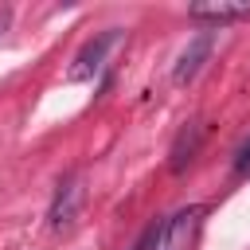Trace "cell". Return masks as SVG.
<instances>
[{"mask_svg":"<svg viewBox=\"0 0 250 250\" xmlns=\"http://www.w3.org/2000/svg\"><path fill=\"white\" fill-rule=\"evenodd\" d=\"M82 199H86V184H82V172H74V176H66V180L59 184V191H55V199H51V211H47V223H51L55 230L70 227V223L78 219Z\"/></svg>","mask_w":250,"mask_h":250,"instance_id":"cell-2","label":"cell"},{"mask_svg":"<svg viewBox=\"0 0 250 250\" xmlns=\"http://www.w3.org/2000/svg\"><path fill=\"white\" fill-rule=\"evenodd\" d=\"M234 172H238V176H246V172H250V141L238 148V156H234Z\"/></svg>","mask_w":250,"mask_h":250,"instance_id":"cell-7","label":"cell"},{"mask_svg":"<svg viewBox=\"0 0 250 250\" xmlns=\"http://www.w3.org/2000/svg\"><path fill=\"white\" fill-rule=\"evenodd\" d=\"M207 55H211V31H203V35H195V39L188 43V51H184V55H180V62H176V82L195 78Z\"/></svg>","mask_w":250,"mask_h":250,"instance_id":"cell-5","label":"cell"},{"mask_svg":"<svg viewBox=\"0 0 250 250\" xmlns=\"http://www.w3.org/2000/svg\"><path fill=\"white\" fill-rule=\"evenodd\" d=\"M199 141H203V125H199V121H195V125H188V129L176 137V145H172V172H184V164L195 156Z\"/></svg>","mask_w":250,"mask_h":250,"instance_id":"cell-6","label":"cell"},{"mask_svg":"<svg viewBox=\"0 0 250 250\" xmlns=\"http://www.w3.org/2000/svg\"><path fill=\"white\" fill-rule=\"evenodd\" d=\"M199 223H203V207H184L176 211L164 227H160V238L152 250H191L195 234H199Z\"/></svg>","mask_w":250,"mask_h":250,"instance_id":"cell-1","label":"cell"},{"mask_svg":"<svg viewBox=\"0 0 250 250\" xmlns=\"http://www.w3.org/2000/svg\"><path fill=\"white\" fill-rule=\"evenodd\" d=\"M8 23H12V8H0V35L8 31Z\"/></svg>","mask_w":250,"mask_h":250,"instance_id":"cell-8","label":"cell"},{"mask_svg":"<svg viewBox=\"0 0 250 250\" xmlns=\"http://www.w3.org/2000/svg\"><path fill=\"white\" fill-rule=\"evenodd\" d=\"M191 20H207V23H230V20H250V4H230V0H203L188 8Z\"/></svg>","mask_w":250,"mask_h":250,"instance_id":"cell-4","label":"cell"},{"mask_svg":"<svg viewBox=\"0 0 250 250\" xmlns=\"http://www.w3.org/2000/svg\"><path fill=\"white\" fill-rule=\"evenodd\" d=\"M117 39H121L117 31H102L98 39H90V43L82 47V55L74 59V66H70V78H74V82H82V78L98 74V70H102V59H105V51H109Z\"/></svg>","mask_w":250,"mask_h":250,"instance_id":"cell-3","label":"cell"}]
</instances>
